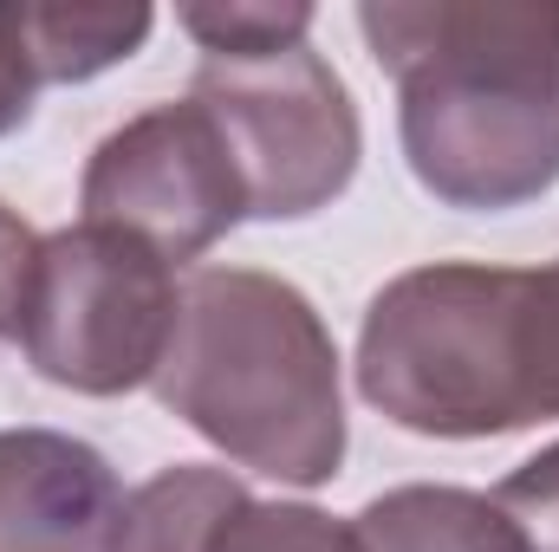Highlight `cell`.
Returning a JSON list of instances; mask_svg holds the SVG:
<instances>
[{
    "label": "cell",
    "mask_w": 559,
    "mask_h": 552,
    "mask_svg": "<svg viewBox=\"0 0 559 552\" xmlns=\"http://www.w3.org/2000/svg\"><path fill=\"white\" fill-rule=\"evenodd\" d=\"M312 7L306 0H222V7H182L176 26L202 46V52H274L299 46L312 33Z\"/></svg>",
    "instance_id": "12"
},
{
    "label": "cell",
    "mask_w": 559,
    "mask_h": 552,
    "mask_svg": "<svg viewBox=\"0 0 559 552\" xmlns=\"http://www.w3.org/2000/svg\"><path fill=\"white\" fill-rule=\"evenodd\" d=\"M488 501L514 527L521 552H559V442H547L540 455H527Z\"/></svg>",
    "instance_id": "13"
},
{
    "label": "cell",
    "mask_w": 559,
    "mask_h": 552,
    "mask_svg": "<svg viewBox=\"0 0 559 552\" xmlns=\"http://www.w3.org/2000/svg\"><path fill=\"white\" fill-rule=\"evenodd\" d=\"M156 13L150 7H33L20 0V39L39 85H85L138 59Z\"/></svg>",
    "instance_id": "9"
},
{
    "label": "cell",
    "mask_w": 559,
    "mask_h": 552,
    "mask_svg": "<svg viewBox=\"0 0 559 552\" xmlns=\"http://www.w3.org/2000/svg\"><path fill=\"white\" fill-rule=\"evenodd\" d=\"M33 267H39V235L0 202V338H20V312L33 292Z\"/></svg>",
    "instance_id": "14"
},
{
    "label": "cell",
    "mask_w": 559,
    "mask_h": 552,
    "mask_svg": "<svg viewBox=\"0 0 559 552\" xmlns=\"http://www.w3.org/2000/svg\"><path fill=\"white\" fill-rule=\"evenodd\" d=\"M33 92H39V72L20 39V7H0V137H13L33 118Z\"/></svg>",
    "instance_id": "15"
},
{
    "label": "cell",
    "mask_w": 559,
    "mask_h": 552,
    "mask_svg": "<svg viewBox=\"0 0 559 552\" xmlns=\"http://www.w3.org/2000/svg\"><path fill=\"white\" fill-rule=\"evenodd\" d=\"M248 501V488L228 468H202V461H176L163 475H150L131 494V527L124 552H209L215 527Z\"/></svg>",
    "instance_id": "10"
},
{
    "label": "cell",
    "mask_w": 559,
    "mask_h": 552,
    "mask_svg": "<svg viewBox=\"0 0 559 552\" xmlns=\"http://www.w3.org/2000/svg\"><path fill=\"white\" fill-rule=\"evenodd\" d=\"M358 397L411 435L488 442L559 416V261H429L358 325Z\"/></svg>",
    "instance_id": "2"
},
{
    "label": "cell",
    "mask_w": 559,
    "mask_h": 552,
    "mask_svg": "<svg viewBox=\"0 0 559 552\" xmlns=\"http://www.w3.org/2000/svg\"><path fill=\"white\" fill-rule=\"evenodd\" d=\"M358 33L442 208L508 215L559 189V0H365Z\"/></svg>",
    "instance_id": "1"
},
{
    "label": "cell",
    "mask_w": 559,
    "mask_h": 552,
    "mask_svg": "<svg viewBox=\"0 0 559 552\" xmlns=\"http://www.w3.org/2000/svg\"><path fill=\"white\" fill-rule=\"evenodd\" d=\"M176 267L124 228L79 221L39 235V267L20 312L26 364L79 397H124L156 377L176 338Z\"/></svg>",
    "instance_id": "4"
},
{
    "label": "cell",
    "mask_w": 559,
    "mask_h": 552,
    "mask_svg": "<svg viewBox=\"0 0 559 552\" xmlns=\"http://www.w3.org/2000/svg\"><path fill=\"white\" fill-rule=\"evenodd\" d=\"M189 98L222 124L241 163L248 221H306L332 208L365 156L352 85L312 39L274 52H202Z\"/></svg>",
    "instance_id": "5"
},
{
    "label": "cell",
    "mask_w": 559,
    "mask_h": 552,
    "mask_svg": "<svg viewBox=\"0 0 559 552\" xmlns=\"http://www.w3.org/2000/svg\"><path fill=\"white\" fill-rule=\"evenodd\" d=\"M156 404L215 442L235 468L325 488L345 468V384L319 305L261 267L182 279L176 338L150 377Z\"/></svg>",
    "instance_id": "3"
},
{
    "label": "cell",
    "mask_w": 559,
    "mask_h": 552,
    "mask_svg": "<svg viewBox=\"0 0 559 552\" xmlns=\"http://www.w3.org/2000/svg\"><path fill=\"white\" fill-rule=\"evenodd\" d=\"M118 468L66 429H0V552H124Z\"/></svg>",
    "instance_id": "7"
},
{
    "label": "cell",
    "mask_w": 559,
    "mask_h": 552,
    "mask_svg": "<svg viewBox=\"0 0 559 552\" xmlns=\"http://www.w3.org/2000/svg\"><path fill=\"white\" fill-rule=\"evenodd\" d=\"M79 208L85 221L124 228L150 241L169 267H182L248 221V189L222 124L195 98H182L150 105L111 137H98L79 182Z\"/></svg>",
    "instance_id": "6"
},
{
    "label": "cell",
    "mask_w": 559,
    "mask_h": 552,
    "mask_svg": "<svg viewBox=\"0 0 559 552\" xmlns=\"http://www.w3.org/2000/svg\"><path fill=\"white\" fill-rule=\"evenodd\" d=\"M358 533L371 552H521L501 507L475 488L411 481L358 507Z\"/></svg>",
    "instance_id": "8"
},
{
    "label": "cell",
    "mask_w": 559,
    "mask_h": 552,
    "mask_svg": "<svg viewBox=\"0 0 559 552\" xmlns=\"http://www.w3.org/2000/svg\"><path fill=\"white\" fill-rule=\"evenodd\" d=\"M209 552H371L358 520H332L312 501H241L222 527Z\"/></svg>",
    "instance_id": "11"
}]
</instances>
